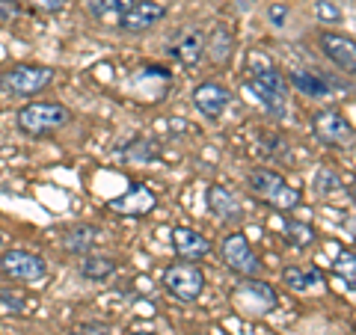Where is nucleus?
Returning <instances> with one entry per match:
<instances>
[{"instance_id": "nucleus-1", "label": "nucleus", "mask_w": 356, "mask_h": 335, "mask_svg": "<svg viewBox=\"0 0 356 335\" xmlns=\"http://www.w3.org/2000/svg\"><path fill=\"white\" fill-rule=\"evenodd\" d=\"M247 72H250L247 89L255 95V101H259L267 113L282 116L285 113V101H288V83H285V77L280 74V69L267 60V54L252 51L247 57Z\"/></svg>"}, {"instance_id": "nucleus-2", "label": "nucleus", "mask_w": 356, "mask_h": 335, "mask_svg": "<svg viewBox=\"0 0 356 335\" xmlns=\"http://www.w3.org/2000/svg\"><path fill=\"white\" fill-rule=\"evenodd\" d=\"M247 184L255 199H261V202H267L276 211H294L300 205V190H294L285 181V175L276 170L259 166V170H252L247 175Z\"/></svg>"}, {"instance_id": "nucleus-3", "label": "nucleus", "mask_w": 356, "mask_h": 335, "mask_svg": "<svg viewBox=\"0 0 356 335\" xmlns=\"http://www.w3.org/2000/svg\"><path fill=\"white\" fill-rule=\"evenodd\" d=\"M72 122V110L57 101H33L18 110V128L30 137H44L65 128Z\"/></svg>"}, {"instance_id": "nucleus-4", "label": "nucleus", "mask_w": 356, "mask_h": 335, "mask_svg": "<svg viewBox=\"0 0 356 335\" xmlns=\"http://www.w3.org/2000/svg\"><path fill=\"white\" fill-rule=\"evenodd\" d=\"M54 81L51 65H13L0 74V89L13 98H33Z\"/></svg>"}, {"instance_id": "nucleus-5", "label": "nucleus", "mask_w": 356, "mask_h": 335, "mask_svg": "<svg viewBox=\"0 0 356 335\" xmlns=\"http://www.w3.org/2000/svg\"><path fill=\"white\" fill-rule=\"evenodd\" d=\"M312 131L330 149H348V152L356 149V128L350 125V119H344V113H339L332 107L318 110L312 116Z\"/></svg>"}, {"instance_id": "nucleus-6", "label": "nucleus", "mask_w": 356, "mask_h": 335, "mask_svg": "<svg viewBox=\"0 0 356 335\" xmlns=\"http://www.w3.org/2000/svg\"><path fill=\"white\" fill-rule=\"evenodd\" d=\"M163 288L181 303H196L205 291V273L193 261H178L163 270Z\"/></svg>"}, {"instance_id": "nucleus-7", "label": "nucleus", "mask_w": 356, "mask_h": 335, "mask_svg": "<svg viewBox=\"0 0 356 335\" xmlns=\"http://www.w3.org/2000/svg\"><path fill=\"white\" fill-rule=\"evenodd\" d=\"M232 300H235L238 309L250 311V315H270L280 306V297H276L273 285H267L255 276H243V282L235 288Z\"/></svg>"}, {"instance_id": "nucleus-8", "label": "nucleus", "mask_w": 356, "mask_h": 335, "mask_svg": "<svg viewBox=\"0 0 356 335\" xmlns=\"http://www.w3.org/2000/svg\"><path fill=\"white\" fill-rule=\"evenodd\" d=\"M222 261H226L229 270H235L238 276H259L261 273V261H259V255L252 252L250 247V240H247V234L243 231H232L222 238Z\"/></svg>"}, {"instance_id": "nucleus-9", "label": "nucleus", "mask_w": 356, "mask_h": 335, "mask_svg": "<svg viewBox=\"0 0 356 335\" xmlns=\"http://www.w3.org/2000/svg\"><path fill=\"white\" fill-rule=\"evenodd\" d=\"M3 273L21 279V282H39L48 273V264H44L42 255L27 252V250H9L3 252Z\"/></svg>"}, {"instance_id": "nucleus-10", "label": "nucleus", "mask_w": 356, "mask_h": 335, "mask_svg": "<svg viewBox=\"0 0 356 335\" xmlns=\"http://www.w3.org/2000/svg\"><path fill=\"white\" fill-rule=\"evenodd\" d=\"M318 44H321V51H324L327 57L332 60L336 69H341L344 74H353L356 77V42L350 36H341V33L324 30L318 36Z\"/></svg>"}, {"instance_id": "nucleus-11", "label": "nucleus", "mask_w": 356, "mask_h": 335, "mask_svg": "<svg viewBox=\"0 0 356 335\" xmlns=\"http://www.w3.org/2000/svg\"><path fill=\"white\" fill-rule=\"evenodd\" d=\"M163 15H166V6L161 0H134L131 9L119 15V27L125 33H143L158 24Z\"/></svg>"}, {"instance_id": "nucleus-12", "label": "nucleus", "mask_w": 356, "mask_h": 335, "mask_svg": "<svg viewBox=\"0 0 356 335\" xmlns=\"http://www.w3.org/2000/svg\"><path fill=\"white\" fill-rule=\"evenodd\" d=\"M193 104H196V110L202 113L205 119H211V122H217L222 113L229 110V104H232V92L222 83H217V81H205V83H199L196 89H193Z\"/></svg>"}, {"instance_id": "nucleus-13", "label": "nucleus", "mask_w": 356, "mask_h": 335, "mask_svg": "<svg viewBox=\"0 0 356 335\" xmlns=\"http://www.w3.org/2000/svg\"><path fill=\"white\" fill-rule=\"evenodd\" d=\"M154 205H158V196H154V190H149L146 184H134L128 193L110 199L107 211L122 214V217H146Z\"/></svg>"}, {"instance_id": "nucleus-14", "label": "nucleus", "mask_w": 356, "mask_h": 335, "mask_svg": "<svg viewBox=\"0 0 356 335\" xmlns=\"http://www.w3.org/2000/svg\"><path fill=\"white\" fill-rule=\"evenodd\" d=\"M172 250L181 261H202L211 252V240L191 226H175L172 229Z\"/></svg>"}, {"instance_id": "nucleus-15", "label": "nucleus", "mask_w": 356, "mask_h": 335, "mask_svg": "<svg viewBox=\"0 0 356 335\" xmlns=\"http://www.w3.org/2000/svg\"><path fill=\"white\" fill-rule=\"evenodd\" d=\"M205 30L202 27H187L181 36H178V42H175V57H178V63L181 65H187V69H193V65H199L202 63V57H205Z\"/></svg>"}, {"instance_id": "nucleus-16", "label": "nucleus", "mask_w": 356, "mask_h": 335, "mask_svg": "<svg viewBox=\"0 0 356 335\" xmlns=\"http://www.w3.org/2000/svg\"><path fill=\"white\" fill-rule=\"evenodd\" d=\"M205 54L214 65H229L232 54H235V33L229 24H217L211 30V36L205 39Z\"/></svg>"}, {"instance_id": "nucleus-17", "label": "nucleus", "mask_w": 356, "mask_h": 335, "mask_svg": "<svg viewBox=\"0 0 356 335\" xmlns=\"http://www.w3.org/2000/svg\"><path fill=\"white\" fill-rule=\"evenodd\" d=\"M205 205H208L211 214L220 217V220H232V217H238V214H241V202H238V196L232 193L229 187H222V184H211V187H208V193H205Z\"/></svg>"}, {"instance_id": "nucleus-18", "label": "nucleus", "mask_w": 356, "mask_h": 335, "mask_svg": "<svg viewBox=\"0 0 356 335\" xmlns=\"http://www.w3.org/2000/svg\"><path fill=\"white\" fill-rule=\"evenodd\" d=\"M282 282L297 294H306V291H312V288L324 285L321 282V273L315 270V267H303V264H288L282 270Z\"/></svg>"}, {"instance_id": "nucleus-19", "label": "nucleus", "mask_w": 356, "mask_h": 335, "mask_svg": "<svg viewBox=\"0 0 356 335\" xmlns=\"http://www.w3.org/2000/svg\"><path fill=\"white\" fill-rule=\"evenodd\" d=\"M288 81H291V86L297 89L300 95H306V98H324V95H330V83L321 74L309 72V69H294Z\"/></svg>"}, {"instance_id": "nucleus-20", "label": "nucleus", "mask_w": 356, "mask_h": 335, "mask_svg": "<svg viewBox=\"0 0 356 335\" xmlns=\"http://www.w3.org/2000/svg\"><path fill=\"white\" fill-rule=\"evenodd\" d=\"M95 240H98V229L89 226V222H81V226H74L63 238V247H65V252H72V255H86L89 250L95 247Z\"/></svg>"}, {"instance_id": "nucleus-21", "label": "nucleus", "mask_w": 356, "mask_h": 335, "mask_svg": "<svg viewBox=\"0 0 356 335\" xmlns=\"http://www.w3.org/2000/svg\"><path fill=\"white\" fill-rule=\"evenodd\" d=\"M113 273H116V261L110 255H92V252L81 255V276L89 279V282H104Z\"/></svg>"}, {"instance_id": "nucleus-22", "label": "nucleus", "mask_w": 356, "mask_h": 335, "mask_svg": "<svg viewBox=\"0 0 356 335\" xmlns=\"http://www.w3.org/2000/svg\"><path fill=\"white\" fill-rule=\"evenodd\" d=\"M134 0H86V9L89 15L98 18V21H107V18H116L125 13V9H131Z\"/></svg>"}, {"instance_id": "nucleus-23", "label": "nucleus", "mask_w": 356, "mask_h": 335, "mask_svg": "<svg viewBox=\"0 0 356 335\" xmlns=\"http://www.w3.org/2000/svg\"><path fill=\"white\" fill-rule=\"evenodd\" d=\"M332 270H336V276L350 291H356V255L353 252H339L336 261H332Z\"/></svg>"}, {"instance_id": "nucleus-24", "label": "nucleus", "mask_w": 356, "mask_h": 335, "mask_svg": "<svg viewBox=\"0 0 356 335\" xmlns=\"http://www.w3.org/2000/svg\"><path fill=\"white\" fill-rule=\"evenodd\" d=\"M285 234H288V243L297 247V250H306V247L315 243V231H312V226H306V222H294L291 220L285 226Z\"/></svg>"}, {"instance_id": "nucleus-25", "label": "nucleus", "mask_w": 356, "mask_h": 335, "mask_svg": "<svg viewBox=\"0 0 356 335\" xmlns=\"http://www.w3.org/2000/svg\"><path fill=\"white\" fill-rule=\"evenodd\" d=\"M315 15H318V21L321 24H339L341 21V9L332 3V0H315Z\"/></svg>"}, {"instance_id": "nucleus-26", "label": "nucleus", "mask_w": 356, "mask_h": 335, "mask_svg": "<svg viewBox=\"0 0 356 335\" xmlns=\"http://www.w3.org/2000/svg\"><path fill=\"white\" fill-rule=\"evenodd\" d=\"M336 190H341V181L332 172H327V170H321L318 175H315V193L318 196H330V193H336Z\"/></svg>"}, {"instance_id": "nucleus-27", "label": "nucleus", "mask_w": 356, "mask_h": 335, "mask_svg": "<svg viewBox=\"0 0 356 335\" xmlns=\"http://www.w3.org/2000/svg\"><path fill=\"white\" fill-rule=\"evenodd\" d=\"M72 335H113V329L107 323H98V320H89V323H81Z\"/></svg>"}, {"instance_id": "nucleus-28", "label": "nucleus", "mask_w": 356, "mask_h": 335, "mask_svg": "<svg viewBox=\"0 0 356 335\" xmlns=\"http://www.w3.org/2000/svg\"><path fill=\"white\" fill-rule=\"evenodd\" d=\"M267 18H270V24L273 27H285V21H288V6L285 3H270L267 6Z\"/></svg>"}, {"instance_id": "nucleus-29", "label": "nucleus", "mask_w": 356, "mask_h": 335, "mask_svg": "<svg viewBox=\"0 0 356 335\" xmlns=\"http://www.w3.org/2000/svg\"><path fill=\"white\" fill-rule=\"evenodd\" d=\"M36 9H42V13H60V9L65 6V0H30Z\"/></svg>"}, {"instance_id": "nucleus-30", "label": "nucleus", "mask_w": 356, "mask_h": 335, "mask_svg": "<svg viewBox=\"0 0 356 335\" xmlns=\"http://www.w3.org/2000/svg\"><path fill=\"white\" fill-rule=\"evenodd\" d=\"M18 13H21V9H18L15 0H0V18H3V21H13Z\"/></svg>"}, {"instance_id": "nucleus-31", "label": "nucleus", "mask_w": 356, "mask_h": 335, "mask_svg": "<svg viewBox=\"0 0 356 335\" xmlns=\"http://www.w3.org/2000/svg\"><path fill=\"white\" fill-rule=\"evenodd\" d=\"M0 306H13L9 311H21V297H9V294H0Z\"/></svg>"}, {"instance_id": "nucleus-32", "label": "nucleus", "mask_w": 356, "mask_h": 335, "mask_svg": "<svg viewBox=\"0 0 356 335\" xmlns=\"http://www.w3.org/2000/svg\"><path fill=\"white\" fill-rule=\"evenodd\" d=\"M131 335H154V332H131Z\"/></svg>"}, {"instance_id": "nucleus-33", "label": "nucleus", "mask_w": 356, "mask_h": 335, "mask_svg": "<svg viewBox=\"0 0 356 335\" xmlns=\"http://www.w3.org/2000/svg\"><path fill=\"white\" fill-rule=\"evenodd\" d=\"M350 196H353V202H356V187H353V190H350Z\"/></svg>"}, {"instance_id": "nucleus-34", "label": "nucleus", "mask_w": 356, "mask_h": 335, "mask_svg": "<svg viewBox=\"0 0 356 335\" xmlns=\"http://www.w3.org/2000/svg\"><path fill=\"white\" fill-rule=\"evenodd\" d=\"M0 243H3V238H0Z\"/></svg>"}]
</instances>
